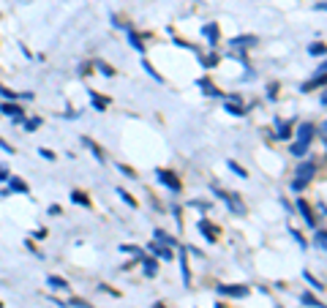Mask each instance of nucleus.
Listing matches in <instances>:
<instances>
[{
    "instance_id": "f257e3e1",
    "label": "nucleus",
    "mask_w": 327,
    "mask_h": 308,
    "mask_svg": "<svg viewBox=\"0 0 327 308\" xmlns=\"http://www.w3.org/2000/svg\"><path fill=\"white\" fill-rule=\"evenodd\" d=\"M313 134H316V128H313L311 123H303V126H300V131H297V142L292 145V153H294V156H303V153L308 150V145H311Z\"/></svg>"
},
{
    "instance_id": "f03ea898",
    "label": "nucleus",
    "mask_w": 327,
    "mask_h": 308,
    "mask_svg": "<svg viewBox=\"0 0 327 308\" xmlns=\"http://www.w3.org/2000/svg\"><path fill=\"white\" fill-rule=\"evenodd\" d=\"M313 172H316V164H313V161H306V164H300V169H297V180L292 183L294 191H303V188H306V185L311 183Z\"/></svg>"
},
{
    "instance_id": "7ed1b4c3",
    "label": "nucleus",
    "mask_w": 327,
    "mask_h": 308,
    "mask_svg": "<svg viewBox=\"0 0 327 308\" xmlns=\"http://www.w3.org/2000/svg\"><path fill=\"white\" fill-rule=\"evenodd\" d=\"M158 180L167 185V188H172V191H180V188H183V183L174 178L172 172H164V169H161V172H158Z\"/></svg>"
},
{
    "instance_id": "20e7f679",
    "label": "nucleus",
    "mask_w": 327,
    "mask_h": 308,
    "mask_svg": "<svg viewBox=\"0 0 327 308\" xmlns=\"http://www.w3.org/2000/svg\"><path fill=\"white\" fill-rule=\"evenodd\" d=\"M218 292H221V294H229V297H245L251 289H248V287H226V284H221V287H218Z\"/></svg>"
},
{
    "instance_id": "39448f33",
    "label": "nucleus",
    "mask_w": 327,
    "mask_h": 308,
    "mask_svg": "<svg viewBox=\"0 0 327 308\" xmlns=\"http://www.w3.org/2000/svg\"><path fill=\"white\" fill-rule=\"evenodd\" d=\"M221 197L226 199V205H229V207H232V210H235V213H240V216H243V213H245V205H243V202H240V199H237V194H221Z\"/></svg>"
},
{
    "instance_id": "423d86ee",
    "label": "nucleus",
    "mask_w": 327,
    "mask_h": 308,
    "mask_svg": "<svg viewBox=\"0 0 327 308\" xmlns=\"http://www.w3.org/2000/svg\"><path fill=\"white\" fill-rule=\"evenodd\" d=\"M297 207H300V213H303L306 224H308V226H316V218H313V213H311V207H308L306 199H297Z\"/></svg>"
},
{
    "instance_id": "0eeeda50",
    "label": "nucleus",
    "mask_w": 327,
    "mask_h": 308,
    "mask_svg": "<svg viewBox=\"0 0 327 308\" xmlns=\"http://www.w3.org/2000/svg\"><path fill=\"white\" fill-rule=\"evenodd\" d=\"M199 232H202V235H207V237H210V243H216V240H218V229H216L213 224H207V221H199Z\"/></svg>"
},
{
    "instance_id": "6e6552de",
    "label": "nucleus",
    "mask_w": 327,
    "mask_h": 308,
    "mask_svg": "<svg viewBox=\"0 0 327 308\" xmlns=\"http://www.w3.org/2000/svg\"><path fill=\"white\" fill-rule=\"evenodd\" d=\"M0 109H3V115L11 117V120H22V109L17 107V104H3Z\"/></svg>"
},
{
    "instance_id": "1a4fd4ad",
    "label": "nucleus",
    "mask_w": 327,
    "mask_h": 308,
    "mask_svg": "<svg viewBox=\"0 0 327 308\" xmlns=\"http://www.w3.org/2000/svg\"><path fill=\"white\" fill-rule=\"evenodd\" d=\"M232 47H240V49H245V47H254L257 44V38L254 36H240V38H232Z\"/></svg>"
},
{
    "instance_id": "9d476101",
    "label": "nucleus",
    "mask_w": 327,
    "mask_h": 308,
    "mask_svg": "<svg viewBox=\"0 0 327 308\" xmlns=\"http://www.w3.org/2000/svg\"><path fill=\"white\" fill-rule=\"evenodd\" d=\"M205 36L210 38V44H216L218 41V25H213V22H210V25H205Z\"/></svg>"
},
{
    "instance_id": "9b49d317",
    "label": "nucleus",
    "mask_w": 327,
    "mask_h": 308,
    "mask_svg": "<svg viewBox=\"0 0 327 308\" xmlns=\"http://www.w3.org/2000/svg\"><path fill=\"white\" fill-rule=\"evenodd\" d=\"M155 251V256H161V259L164 262H172V251H169V248H164V246H150Z\"/></svg>"
},
{
    "instance_id": "f8f14e48",
    "label": "nucleus",
    "mask_w": 327,
    "mask_h": 308,
    "mask_svg": "<svg viewBox=\"0 0 327 308\" xmlns=\"http://www.w3.org/2000/svg\"><path fill=\"white\" fill-rule=\"evenodd\" d=\"M71 202H79L82 207H90V199H87V194H82V191H74V194H71Z\"/></svg>"
},
{
    "instance_id": "ddd939ff",
    "label": "nucleus",
    "mask_w": 327,
    "mask_h": 308,
    "mask_svg": "<svg viewBox=\"0 0 327 308\" xmlns=\"http://www.w3.org/2000/svg\"><path fill=\"white\" fill-rule=\"evenodd\" d=\"M49 287L52 289H66L69 284H66V278H60V275H49Z\"/></svg>"
},
{
    "instance_id": "4468645a",
    "label": "nucleus",
    "mask_w": 327,
    "mask_h": 308,
    "mask_svg": "<svg viewBox=\"0 0 327 308\" xmlns=\"http://www.w3.org/2000/svg\"><path fill=\"white\" fill-rule=\"evenodd\" d=\"M300 300L306 303L308 308H322V300H316V297H313V294H303V297H300Z\"/></svg>"
},
{
    "instance_id": "2eb2a0df",
    "label": "nucleus",
    "mask_w": 327,
    "mask_h": 308,
    "mask_svg": "<svg viewBox=\"0 0 327 308\" xmlns=\"http://www.w3.org/2000/svg\"><path fill=\"white\" fill-rule=\"evenodd\" d=\"M155 240H158V243H164V246H174V240L169 237L167 232H161V229H155Z\"/></svg>"
},
{
    "instance_id": "dca6fc26",
    "label": "nucleus",
    "mask_w": 327,
    "mask_h": 308,
    "mask_svg": "<svg viewBox=\"0 0 327 308\" xmlns=\"http://www.w3.org/2000/svg\"><path fill=\"white\" fill-rule=\"evenodd\" d=\"M199 88H202L205 93H210V96H221V93H218V90H216V88H213V85L207 82V79H199Z\"/></svg>"
},
{
    "instance_id": "f3484780",
    "label": "nucleus",
    "mask_w": 327,
    "mask_h": 308,
    "mask_svg": "<svg viewBox=\"0 0 327 308\" xmlns=\"http://www.w3.org/2000/svg\"><path fill=\"white\" fill-rule=\"evenodd\" d=\"M90 98H93V104H96L98 109H104L106 104H109V98H101V96H98V93H90Z\"/></svg>"
},
{
    "instance_id": "a211bd4d",
    "label": "nucleus",
    "mask_w": 327,
    "mask_h": 308,
    "mask_svg": "<svg viewBox=\"0 0 327 308\" xmlns=\"http://www.w3.org/2000/svg\"><path fill=\"white\" fill-rule=\"evenodd\" d=\"M120 194V197H123V202H125V205H128V207H137V199H134L131 197V194H128V191H118Z\"/></svg>"
},
{
    "instance_id": "6ab92c4d",
    "label": "nucleus",
    "mask_w": 327,
    "mask_h": 308,
    "mask_svg": "<svg viewBox=\"0 0 327 308\" xmlns=\"http://www.w3.org/2000/svg\"><path fill=\"white\" fill-rule=\"evenodd\" d=\"M313 243H316V248H325V229H319V232H316V237H313Z\"/></svg>"
},
{
    "instance_id": "aec40b11",
    "label": "nucleus",
    "mask_w": 327,
    "mask_h": 308,
    "mask_svg": "<svg viewBox=\"0 0 327 308\" xmlns=\"http://www.w3.org/2000/svg\"><path fill=\"white\" fill-rule=\"evenodd\" d=\"M145 273L147 275H155V259H145Z\"/></svg>"
},
{
    "instance_id": "412c9836",
    "label": "nucleus",
    "mask_w": 327,
    "mask_h": 308,
    "mask_svg": "<svg viewBox=\"0 0 327 308\" xmlns=\"http://www.w3.org/2000/svg\"><path fill=\"white\" fill-rule=\"evenodd\" d=\"M128 41L134 44V49H142V38H139L137 33H128Z\"/></svg>"
},
{
    "instance_id": "4be33fe9",
    "label": "nucleus",
    "mask_w": 327,
    "mask_h": 308,
    "mask_svg": "<svg viewBox=\"0 0 327 308\" xmlns=\"http://www.w3.org/2000/svg\"><path fill=\"white\" fill-rule=\"evenodd\" d=\"M229 169H232V172H237L240 178H248V175H245V169H243L240 164H235V161H229Z\"/></svg>"
},
{
    "instance_id": "5701e85b",
    "label": "nucleus",
    "mask_w": 327,
    "mask_h": 308,
    "mask_svg": "<svg viewBox=\"0 0 327 308\" xmlns=\"http://www.w3.org/2000/svg\"><path fill=\"white\" fill-rule=\"evenodd\" d=\"M11 188H14V191H22V194L28 191V185L22 183V180H11Z\"/></svg>"
},
{
    "instance_id": "b1692460",
    "label": "nucleus",
    "mask_w": 327,
    "mask_h": 308,
    "mask_svg": "<svg viewBox=\"0 0 327 308\" xmlns=\"http://www.w3.org/2000/svg\"><path fill=\"white\" fill-rule=\"evenodd\" d=\"M306 278L311 281V287H313V289H319V292H322V284H319V281H316V278H313L311 273H306Z\"/></svg>"
},
{
    "instance_id": "393cba45",
    "label": "nucleus",
    "mask_w": 327,
    "mask_h": 308,
    "mask_svg": "<svg viewBox=\"0 0 327 308\" xmlns=\"http://www.w3.org/2000/svg\"><path fill=\"white\" fill-rule=\"evenodd\" d=\"M311 55H325V47H322V44H313V47H311Z\"/></svg>"
},
{
    "instance_id": "a878e982",
    "label": "nucleus",
    "mask_w": 327,
    "mask_h": 308,
    "mask_svg": "<svg viewBox=\"0 0 327 308\" xmlns=\"http://www.w3.org/2000/svg\"><path fill=\"white\" fill-rule=\"evenodd\" d=\"M226 112H232V115H243V109L235 107V104H226Z\"/></svg>"
},
{
    "instance_id": "bb28decb",
    "label": "nucleus",
    "mask_w": 327,
    "mask_h": 308,
    "mask_svg": "<svg viewBox=\"0 0 327 308\" xmlns=\"http://www.w3.org/2000/svg\"><path fill=\"white\" fill-rule=\"evenodd\" d=\"M98 69L104 71V74H106V76H112V74H115V71H112V69H109V66H106V63H98Z\"/></svg>"
},
{
    "instance_id": "cd10ccee",
    "label": "nucleus",
    "mask_w": 327,
    "mask_h": 308,
    "mask_svg": "<svg viewBox=\"0 0 327 308\" xmlns=\"http://www.w3.org/2000/svg\"><path fill=\"white\" fill-rule=\"evenodd\" d=\"M38 123H41V120H35V117H33V120H28V123H25V126H28V128L33 131V128H38Z\"/></svg>"
},
{
    "instance_id": "c85d7f7f",
    "label": "nucleus",
    "mask_w": 327,
    "mask_h": 308,
    "mask_svg": "<svg viewBox=\"0 0 327 308\" xmlns=\"http://www.w3.org/2000/svg\"><path fill=\"white\" fill-rule=\"evenodd\" d=\"M8 175H6V166H0V180H6Z\"/></svg>"
},
{
    "instance_id": "c756f323",
    "label": "nucleus",
    "mask_w": 327,
    "mask_h": 308,
    "mask_svg": "<svg viewBox=\"0 0 327 308\" xmlns=\"http://www.w3.org/2000/svg\"><path fill=\"white\" fill-rule=\"evenodd\" d=\"M153 308H167V306H164V303H155V306Z\"/></svg>"
},
{
    "instance_id": "7c9ffc66",
    "label": "nucleus",
    "mask_w": 327,
    "mask_h": 308,
    "mask_svg": "<svg viewBox=\"0 0 327 308\" xmlns=\"http://www.w3.org/2000/svg\"><path fill=\"white\" fill-rule=\"evenodd\" d=\"M0 308H3V303H0Z\"/></svg>"
}]
</instances>
